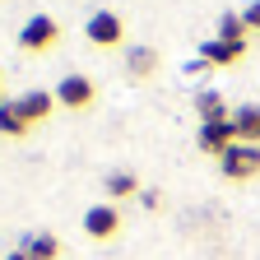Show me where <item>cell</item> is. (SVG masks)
I'll return each instance as SVG.
<instances>
[{
    "instance_id": "cell-5",
    "label": "cell",
    "mask_w": 260,
    "mask_h": 260,
    "mask_svg": "<svg viewBox=\"0 0 260 260\" xmlns=\"http://www.w3.org/2000/svg\"><path fill=\"white\" fill-rule=\"evenodd\" d=\"M84 233H88L93 242H112V237L121 233V214H116L112 205H93V209L84 214Z\"/></svg>"
},
{
    "instance_id": "cell-7",
    "label": "cell",
    "mask_w": 260,
    "mask_h": 260,
    "mask_svg": "<svg viewBox=\"0 0 260 260\" xmlns=\"http://www.w3.org/2000/svg\"><path fill=\"white\" fill-rule=\"evenodd\" d=\"M233 130H237V144H260V103H242L233 112Z\"/></svg>"
},
{
    "instance_id": "cell-3",
    "label": "cell",
    "mask_w": 260,
    "mask_h": 260,
    "mask_svg": "<svg viewBox=\"0 0 260 260\" xmlns=\"http://www.w3.org/2000/svg\"><path fill=\"white\" fill-rule=\"evenodd\" d=\"M84 32H88V42H93V47H121L125 23H121V14H112V10H98V14H88Z\"/></svg>"
},
{
    "instance_id": "cell-9",
    "label": "cell",
    "mask_w": 260,
    "mask_h": 260,
    "mask_svg": "<svg viewBox=\"0 0 260 260\" xmlns=\"http://www.w3.org/2000/svg\"><path fill=\"white\" fill-rule=\"evenodd\" d=\"M242 56H246V42H223V38H214V42L200 47V60L205 65H237Z\"/></svg>"
},
{
    "instance_id": "cell-6",
    "label": "cell",
    "mask_w": 260,
    "mask_h": 260,
    "mask_svg": "<svg viewBox=\"0 0 260 260\" xmlns=\"http://www.w3.org/2000/svg\"><path fill=\"white\" fill-rule=\"evenodd\" d=\"M56 103L70 107V112H75V107H88V103H93V79H88V75H65V79L56 84Z\"/></svg>"
},
{
    "instance_id": "cell-12",
    "label": "cell",
    "mask_w": 260,
    "mask_h": 260,
    "mask_svg": "<svg viewBox=\"0 0 260 260\" xmlns=\"http://www.w3.org/2000/svg\"><path fill=\"white\" fill-rule=\"evenodd\" d=\"M28 121L19 112V103H0V135H23Z\"/></svg>"
},
{
    "instance_id": "cell-15",
    "label": "cell",
    "mask_w": 260,
    "mask_h": 260,
    "mask_svg": "<svg viewBox=\"0 0 260 260\" xmlns=\"http://www.w3.org/2000/svg\"><path fill=\"white\" fill-rule=\"evenodd\" d=\"M153 65H158V51H149V47L130 51V75H153Z\"/></svg>"
},
{
    "instance_id": "cell-4",
    "label": "cell",
    "mask_w": 260,
    "mask_h": 260,
    "mask_svg": "<svg viewBox=\"0 0 260 260\" xmlns=\"http://www.w3.org/2000/svg\"><path fill=\"white\" fill-rule=\"evenodd\" d=\"M237 144V130H233V112L228 116H214V121H200V149L205 153H223V149H233Z\"/></svg>"
},
{
    "instance_id": "cell-16",
    "label": "cell",
    "mask_w": 260,
    "mask_h": 260,
    "mask_svg": "<svg viewBox=\"0 0 260 260\" xmlns=\"http://www.w3.org/2000/svg\"><path fill=\"white\" fill-rule=\"evenodd\" d=\"M242 19H246V28H251V32H260V0L242 10Z\"/></svg>"
},
{
    "instance_id": "cell-13",
    "label": "cell",
    "mask_w": 260,
    "mask_h": 260,
    "mask_svg": "<svg viewBox=\"0 0 260 260\" xmlns=\"http://www.w3.org/2000/svg\"><path fill=\"white\" fill-rule=\"evenodd\" d=\"M195 112H200V121H214V116H228V112H223V98H218L214 88H205L200 98H195Z\"/></svg>"
},
{
    "instance_id": "cell-14",
    "label": "cell",
    "mask_w": 260,
    "mask_h": 260,
    "mask_svg": "<svg viewBox=\"0 0 260 260\" xmlns=\"http://www.w3.org/2000/svg\"><path fill=\"white\" fill-rule=\"evenodd\" d=\"M135 190H140V181L130 172H112L107 177V195H112V200H125V195H135Z\"/></svg>"
},
{
    "instance_id": "cell-1",
    "label": "cell",
    "mask_w": 260,
    "mask_h": 260,
    "mask_svg": "<svg viewBox=\"0 0 260 260\" xmlns=\"http://www.w3.org/2000/svg\"><path fill=\"white\" fill-rule=\"evenodd\" d=\"M218 168L228 181H251L260 177V144H233V149H223L218 153Z\"/></svg>"
},
{
    "instance_id": "cell-11",
    "label": "cell",
    "mask_w": 260,
    "mask_h": 260,
    "mask_svg": "<svg viewBox=\"0 0 260 260\" xmlns=\"http://www.w3.org/2000/svg\"><path fill=\"white\" fill-rule=\"evenodd\" d=\"M246 32H251V28H246L242 14H233V10L218 14V38H223V42H246Z\"/></svg>"
},
{
    "instance_id": "cell-10",
    "label": "cell",
    "mask_w": 260,
    "mask_h": 260,
    "mask_svg": "<svg viewBox=\"0 0 260 260\" xmlns=\"http://www.w3.org/2000/svg\"><path fill=\"white\" fill-rule=\"evenodd\" d=\"M23 251H28V260H56L60 255V242L51 233H32V237H23Z\"/></svg>"
},
{
    "instance_id": "cell-17",
    "label": "cell",
    "mask_w": 260,
    "mask_h": 260,
    "mask_svg": "<svg viewBox=\"0 0 260 260\" xmlns=\"http://www.w3.org/2000/svg\"><path fill=\"white\" fill-rule=\"evenodd\" d=\"M5 260H28V251H23V246H19V251H10V255H5Z\"/></svg>"
},
{
    "instance_id": "cell-18",
    "label": "cell",
    "mask_w": 260,
    "mask_h": 260,
    "mask_svg": "<svg viewBox=\"0 0 260 260\" xmlns=\"http://www.w3.org/2000/svg\"><path fill=\"white\" fill-rule=\"evenodd\" d=\"M0 103H5V98H0Z\"/></svg>"
},
{
    "instance_id": "cell-8",
    "label": "cell",
    "mask_w": 260,
    "mask_h": 260,
    "mask_svg": "<svg viewBox=\"0 0 260 260\" xmlns=\"http://www.w3.org/2000/svg\"><path fill=\"white\" fill-rule=\"evenodd\" d=\"M51 107H56V93H47V88H32V93H23V98H19V112H23V121H28V125L47 121V116H51Z\"/></svg>"
},
{
    "instance_id": "cell-2",
    "label": "cell",
    "mask_w": 260,
    "mask_h": 260,
    "mask_svg": "<svg viewBox=\"0 0 260 260\" xmlns=\"http://www.w3.org/2000/svg\"><path fill=\"white\" fill-rule=\"evenodd\" d=\"M56 38H60V28H56L51 14H32V19L19 28V47H23V51H47V47H56Z\"/></svg>"
}]
</instances>
